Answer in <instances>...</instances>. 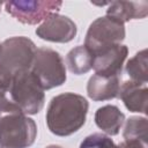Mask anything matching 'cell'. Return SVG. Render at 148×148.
I'll list each match as a JSON object with an SVG mask.
<instances>
[{
    "instance_id": "cell-1",
    "label": "cell",
    "mask_w": 148,
    "mask_h": 148,
    "mask_svg": "<svg viewBox=\"0 0 148 148\" xmlns=\"http://www.w3.org/2000/svg\"><path fill=\"white\" fill-rule=\"evenodd\" d=\"M89 104L87 99L74 92H65L53 97L47 106L46 124L51 133L68 136L77 132L86 123Z\"/></svg>"
},
{
    "instance_id": "cell-2",
    "label": "cell",
    "mask_w": 148,
    "mask_h": 148,
    "mask_svg": "<svg viewBox=\"0 0 148 148\" xmlns=\"http://www.w3.org/2000/svg\"><path fill=\"white\" fill-rule=\"evenodd\" d=\"M9 99L24 114H36L43 109L44 89L31 71H21L13 74Z\"/></svg>"
},
{
    "instance_id": "cell-3",
    "label": "cell",
    "mask_w": 148,
    "mask_h": 148,
    "mask_svg": "<svg viewBox=\"0 0 148 148\" xmlns=\"http://www.w3.org/2000/svg\"><path fill=\"white\" fill-rule=\"evenodd\" d=\"M37 136L34 119L20 111L0 113V148H28Z\"/></svg>"
},
{
    "instance_id": "cell-4",
    "label": "cell",
    "mask_w": 148,
    "mask_h": 148,
    "mask_svg": "<svg viewBox=\"0 0 148 148\" xmlns=\"http://www.w3.org/2000/svg\"><path fill=\"white\" fill-rule=\"evenodd\" d=\"M45 90L59 87L66 81V68L61 56L49 47H39L30 69Z\"/></svg>"
},
{
    "instance_id": "cell-5",
    "label": "cell",
    "mask_w": 148,
    "mask_h": 148,
    "mask_svg": "<svg viewBox=\"0 0 148 148\" xmlns=\"http://www.w3.org/2000/svg\"><path fill=\"white\" fill-rule=\"evenodd\" d=\"M125 38V25L119 20L105 15L96 18L86 35L84 46L91 54L114 44H120Z\"/></svg>"
},
{
    "instance_id": "cell-6",
    "label": "cell",
    "mask_w": 148,
    "mask_h": 148,
    "mask_svg": "<svg viewBox=\"0 0 148 148\" xmlns=\"http://www.w3.org/2000/svg\"><path fill=\"white\" fill-rule=\"evenodd\" d=\"M36 51L35 43L24 36L8 38L0 44V64L13 74L30 71Z\"/></svg>"
},
{
    "instance_id": "cell-7",
    "label": "cell",
    "mask_w": 148,
    "mask_h": 148,
    "mask_svg": "<svg viewBox=\"0 0 148 148\" xmlns=\"http://www.w3.org/2000/svg\"><path fill=\"white\" fill-rule=\"evenodd\" d=\"M62 2L61 1H7L5 8L8 14L24 24H37L45 21L50 15L56 14Z\"/></svg>"
},
{
    "instance_id": "cell-8",
    "label": "cell",
    "mask_w": 148,
    "mask_h": 148,
    "mask_svg": "<svg viewBox=\"0 0 148 148\" xmlns=\"http://www.w3.org/2000/svg\"><path fill=\"white\" fill-rule=\"evenodd\" d=\"M127 53V46L121 44H114L94 53L92 68L95 74L102 76H121V69Z\"/></svg>"
},
{
    "instance_id": "cell-9",
    "label": "cell",
    "mask_w": 148,
    "mask_h": 148,
    "mask_svg": "<svg viewBox=\"0 0 148 148\" xmlns=\"http://www.w3.org/2000/svg\"><path fill=\"white\" fill-rule=\"evenodd\" d=\"M76 24L69 17L56 13L50 15L36 29V35L49 42L68 43L76 36Z\"/></svg>"
},
{
    "instance_id": "cell-10",
    "label": "cell",
    "mask_w": 148,
    "mask_h": 148,
    "mask_svg": "<svg viewBox=\"0 0 148 148\" xmlns=\"http://www.w3.org/2000/svg\"><path fill=\"white\" fill-rule=\"evenodd\" d=\"M119 96L125 106L132 112H147L148 89L147 83L136 81H126L120 86Z\"/></svg>"
},
{
    "instance_id": "cell-11",
    "label": "cell",
    "mask_w": 148,
    "mask_h": 148,
    "mask_svg": "<svg viewBox=\"0 0 148 148\" xmlns=\"http://www.w3.org/2000/svg\"><path fill=\"white\" fill-rule=\"evenodd\" d=\"M121 76H102L94 74L87 84L88 96L92 101H108L117 97Z\"/></svg>"
},
{
    "instance_id": "cell-12",
    "label": "cell",
    "mask_w": 148,
    "mask_h": 148,
    "mask_svg": "<svg viewBox=\"0 0 148 148\" xmlns=\"http://www.w3.org/2000/svg\"><path fill=\"white\" fill-rule=\"evenodd\" d=\"M109 8L106 15L119 20L125 23L130 20L143 18L148 13V2L147 1H112L109 2Z\"/></svg>"
},
{
    "instance_id": "cell-13",
    "label": "cell",
    "mask_w": 148,
    "mask_h": 148,
    "mask_svg": "<svg viewBox=\"0 0 148 148\" xmlns=\"http://www.w3.org/2000/svg\"><path fill=\"white\" fill-rule=\"evenodd\" d=\"M125 121V114L116 105H104L95 113L96 125L109 135H117Z\"/></svg>"
},
{
    "instance_id": "cell-14",
    "label": "cell",
    "mask_w": 148,
    "mask_h": 148,
    "mask_svg": "<svg viewBox=\"0 0 148 148\" xmlns=\"http://www.w3.org/2000/svg\"><path fill=\"white\" fill-rule=\"evenodd\" d=\"M66 61L68 69L76 75L84 74L92 68V54L84 45L72 49L66 57Z\"/></svg>"
},
{
    "instance_id": "cell-15",
    "label": "cell",
    "mask_w": 148,
    "mask_h": 148,
    "mask_svg": "<svg viewBox=\"0 0 148 148\" xmlns=\"http://www.w3.org/2000/svg\"><path fill=\"white\" fill-rule=\"evenodd\" d=\"M126 72L132 81L147 83V50L138 52L127 61Z\"/></svg>"
},
{
    "instance_id": "cell-16",
    "label": "cell",
    "mask_w": 148,
    "mask_h": 148,
    "mask_svg": "<svg viewBox=\"0 0 148 148\" xmlns=\"http://www.w3.org/2000/svg\"><path fill=\"white\" fill-rule=\"evenodd\" d=\"M12 79H13V73L0 64V113L8 111H20L12 104L9 99Z\"/></svg>"
},
{
    "instance_id": "cell-17",
    "label": "cell",
    "mask_w": 148,
    "mask_h": 148,
    "mask_svg": "<svg viewBox=\"0 0 148 148\" xmlns=\"http://www.w3.org/2000/svg\"><path fill=\"white\" fill-rule=\"evenodd\" d=\"M125 140H139L147 142V119L145 117H131L124 128Z\"/></svg>"
},
{
    "instance_id": "cell-18",
    "label": "cell",
    "mask_w": 148,
    "mask_h": 148,
    "mask_svg": "<svg viewBox=\"0 0 148 148\" xmlns=\"http://www.w3.org/2000/svg\"><path fill=\"white\" fill-rule=\"evenodd\" d=\"M80 148H130L125 142L116 145L111 138L101 134L94 133L88 135L80 145Z\"/></svg>"
},
{
    "instance_id": "cell-19",
    "label": "cell",
    "mask_w": 148,
    "mask_h": 148,
    "mask_svg": "<svg viewBox=\"0 0 148 148\" xmlns=\"http://www.w3.org/2000/svg\"><path fill=\"white\" fill-rule=\"evenodd\" d=\"M46 148H62V147H60V146H56V145H51V146H47Z\"/></svg>"
},
{
    "instance_id": "cell-20",
    "label": "cell",
    "mask_w": 148,
    "mask_h": 148,
    "mask_svg": "<svg viewBox=\"0 0 148 148\" xmlns=\"http://www.w3.org/2000/svg\"><path fill=\"white\" fill-rule=\"evenodd\" d=\"M1 6H2V2H0V8H1Z\"/></svg>"
}]
</instances>
